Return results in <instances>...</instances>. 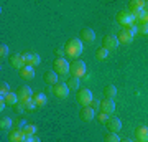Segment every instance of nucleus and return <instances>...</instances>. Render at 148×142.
Instances as JSON below:
<instances>
[{"label":"nucleus","instance_id":"nucleus-1","mask_svg":"<svg viewBox=\"0 0 148 142\" xmlns=\"http://www.w3.org/2000/svg\"><path fill=\"white\" fill-rule=\"evenodd\" d=\"M82 42H81L79 38H71L66 45H64V51H66V56L69 58H77L81 53H82Z\"/></svg>","mask_w":148,"mask_h":142},{"label":"nucleus","instance_id":"nucleus-2","mask_svg":"<svg viewBox=\"0 0 148 142\" xmlns=\"http://www.w3.org/2000/svg\"><path fill=\"white\" fill-rule=\"evenodd\" d=\"M69 69H71V64L68 63V60L66 58H56L53 63V71L59 76H66L69 73Z\"/></svg>","mask_w":148,"mask_h":142},{"label":"nucleus","instance_id":"nucleus-3","mask_svg":"<svg viewBox=\"0 0 148 142\" xmlns=\"http://www.w3.org/2000/svg\"><path fill=\"white\" fill-rule=\"evenodd\" d=\"M117 23H120L123 28H128V26H133L137 21H135V18H133V15L130 12L122 10V12L117 13Z\"/></svg>","mask_w":148,"mask_h":142},{"label":"nucleus","instance_id":"nucleus-4","mask_svg":"<svg viewBox=\"0 0 148 142\" xmlns=\"http://www.w3.org/2000/svg\"><path fill=\"white\" fill-rule=\"evenodd\" d=\"M86 71H87V68H86V63L84 61H74L73 64H71V69H69V73H71V76H74V78H82V76H86Z\"/></svg>","mask_w":148,"mask_h":142},{"label":"nucleus","instance_id":"nucleus-5","mask_svg":"<svg viewBox=\"0 0 148 142\" xmlns=\"http://www.w3.org/2000/svg\"><path fill=\"white\" fill-rule=\"evenodd\" d=\"M76 98H77V103H79L82 107L92 104V93H90L89 89H79L77 94H76Z\"/></svg>","mask_w":148,"mask_h":142},{"label":"nucleus","instance_id":"nucleus-6","mask_svg":"<svg viewBox=\"0 0 148 142\" xmlns=\"http://www.w3.org/2000/svg\"><path fill=\"white\" fill-rule=\"evenodd\" d=\"M51 91H53V94L56 96V98H59V99H64V98H68L69 94V88L66 83H58L54 84V86H51Z\"/></svg>","mask_w":148,"mask_h":142},{"label":"nucleus","instance_id":"nucleus-7","mask_svg":"<svg viewBox=\"0 0 148 142\" xmlns=\"http://www.w3.org/2000/svg\"><path fill=\"white\" fill-rule=\"evenodd\" d=\"M119 38L115 35H107V37L102 38V48H106L107 51H110V50H117L119 48Z\"/></svg>","mask_w":148,"mask_h":142},{"label":"nucleus","instance_id":"nucleus-8","mask_svg":"<svg viewBox=\"0 0 148 142\" xmlns=\"http://www.w3.org/2000/svg\"><path fill=\"white\" fill-rule=\"evenodd\" d=\"M16 96H18L20 101H27V99H30V98H33V89L30 86H20L18 91H16Z\"/></svg>","mask_w":148,"mask_h":142},{"label":"nucleus","instance_id":"nucleus-9","mask_svg":"<svg viewBox=\"0 0 148 142\" xmlns=\"http://www.w3.org/2000/svg\"><path fill=\"white\" fill-rule=\"evenodd\" d=\"M79 37H81V42H86V43H92L95 40V33L92 28H82L79 32Z\"/></svg>","mask_w":148,"mask_h":142},{"label":"nucleus","instance_id":"nucleus-10","mask_svg":"<svg viewBox=\"0 0 148 142\" xmlns=\"http://www.w3.org/2000/svg\"><path fill=\"white\" fill-rule=\"evenodd\" d=\"M117 38H119V43H123V45H128V43L133 42V35L130 32H128L127 28H122L120 32H119V35H117Z\"/></svg>","mask_w":148,"mask_h":142},{"label":"nucleus","instance_id":"nucleus-11","mask_svg":"<svg viewBox=\"0 0 148 142\" xmlns=\"http://www.w3.org/2000/svg\"><path fill=\"white\" fill-rule=\"evenodd\" d=\"M106 124H107V127H109V131L115 132V134H119L120 129H122V121L119 117H109V121H107Z\"/></svg>","mask_w":148,"mask_h":142},{"label":"nucleus","instance_id":"nucleus-12","mask_svg":"<svg viewBox=\"0 0 148 142\" xmlns=\"http://www.w3.org/2000/svg\"><path fill=\"white\" fill-rule=\"evenodd\" d=\"M99 106H101V112H106V114H112L115 111V103H114V99H104L99 103Z\"/></svg>","mask_w":148,"mask_h":142},{"label":"nucleus","instance_id":"nucleus-13","mask_svg":"<svg viewBox=\"0 0 148 142\" xmlns=\"http://www.w3.org/2000/svg\"><path fill=\"white\" fill-rule=\"evenodd\" d=\"M94 117H95V109H94V107L86 106V107H82V109H81V119H82V121L89 122V121H92Z\"/></svg>","mask_w":148,"mask_h":142},{"label":"nucleus","instance_id":"nucleus-14","mask_svg":"<svg viewBox=\"0 0 148 142\" xmlns=\"http://www.w3.org/2000/svg\"><path fill=\"white\" fill-rule=\"evenodd\" d=\"M25 139H27V136L23 134L21 129H13L8 134V141L10 142H25Z\"/></svg>","mask_w":148,"mask_h":142},{"label":"nucleus","instance_id":"nucleus-15","mask_svg":"<svg viewBox=\"0 0 148 142\" xmlns=\"http://www.w3.org/2000/svg\"><path fill=\"white\" fill-rule=\"evenodd\" d=\"M10 64H12V68H15V69H23L27 64H25V61H23V56L21 55H12L10 56Z\"/></svg>","mask_w":148,"mask_h":142},{"label":"nucleus","instance_id":"nucleus-16","mask_svg":"<svg viewBox=\"0 0 148 142\" xmlns=\"http://www.w3.org/2000/svg\"><path fill=\"white\" fill-rule=\"evenodd\" d=\"M20 76L23 79H27V81L33 79L35 78V69H33V66H25L23 69H20Z\"/></svg>","mask_w":148,"mask_h":142},{"label":"nucleus","instance_id":"nucleus-17","mask_svg":"<svg viewBox=\"0 0 148 142\" xmlns=\"http://www.w3.org/2000/svg\"><path fill=\"white\" fill-rule=\"evenodd\" d=\"M137 139L140 142H148V127L142 126L137 129Z\"/></svg>","mask_w":148,"mask_h":142},{"label":"nucleus","instance_id":"nucleus-18","mask_svg":"<svg viewBox=\"0 0 148 142\" xmlns=\"http://www.w3.org/2000/svg\"><path fill=\"white\" fill-rule=\"evenodd\" d=\"M104 96H106V99H114L117 96V88L114 84H109L104 88Z\"/></svg>","mask_w":148,"mask_h":142},{"label":"nucleus","instance_id":"nucleus-19","mask_svg":"<svg viewBox=\"0 0 148 142\" xmlns=\"http://www.w3.org/2000/svg\"><path fill=\"white\" fill-rule=\"evenodd\" d=\"M33 101H35L36 107H43V106H46V103H48L46 96L43 94V93H36V94L33 96Z\"/></svg>","mask_w":148,"mask_h":142},{"label":"nucleus","instance_id":"nucleus-20","mask_svg":"<svg viewBox=\"0 0 148 142\" xmlns=\"http://www.w3.org/2000/svg\"><path fill=\"white\" fill-rule=\"evenodd\" d=\"M128 5H130V12L145 10V2H143V0H132Z\"/></svg>","mask_w":148,"mask_h":142},{"label":"nucleus","instance_id":"nucleus-21","mask_svg":"<svg viewBox=\"0 0 148 142\" xmlns=\"http://www.w3.org/2000/svg\"><path fill=\"white\" fill-rule=\"evenodd\" d=\"M3 99H5V103L8 106H16L20 103V99H18V96H16L15 93H8L7 96H3Z\"/></svg>","mask_w":148,"mask_h":142},{"label":"nucleus","instance_id":"nucleus-22","mask_svg":"<svg viewBox=\"0 0 148 142\" xmlns=\"http://www.w3.org/2000/svg\"><path fill=\"white\" fill-rule=\"evenodd\" d=\"M45 81L49 83L51 86H54V84H58V74L54 73V71H46V74H45Z\"/></svg>","mask_w":148,"mask_h":142},{"label":"nucleus","instance_id":"nucleus-23","mask_svg":"<svg viewBox=\"0 0 148 142\" xmlns=\"http://www.w3.org/2000/svg\"><path fill=\"white\" fill-rule=\"evenodd\" d=\"M21 131H23V134H25L27 137H32V136H35V134H36L38 127L35 126V124H27V126L23 127Z\"/></svg>","mask_w":148,"mask_h":142},{"label":"nucleus","instance_id":"nucleus-24","mask_svg":"<svg viewBox=\"0 0 148 142\" xmlns=\"http://www.w3.org/2000/svg\"><path fill=\"white\" fill-rule=\"evenodd\" d=\"M66 84H68V88H69L71 91H73V89H77V91H79L81 81H79V78H74V76H71V78L68 79V83H66Z\"/></svg>","mask_w":148,"mask_h":142},{"label":"nucleus","instance_id":"nucleus-25","mask_svg":"<svg viewBox=\"0 0 148 142\" xmlns=\"http://www.w3.org/2000/svg\"><path fill=\"white\" fill-rule=\"evenodd\" d=\"M0 129H2V131H10L12 129V119L10 117H2V119H0Z\"/></svg>","mask_w":148,"mask_h":142},{"label":"nucleus","instance_id":"nucleus-26","mask_svg":"<svg viewBox=\"0 0 148 142\" xmlns=\"http://www.w3.org/2000/svg\"><path fill=\"white\" fill-rule=\"evenodd\" d=\"M104 141L106 142H120V137H119V134H115V132H109V134H106Z\"/></svg>","mask_w":148,"mask_h":142},{"label":"nucleus","instance_id":"nucleus-27","mask_svg":"<svg viewBox=\"0 0 148 142\" xmlns=\"http://www.w3.org/2000/svg\"><path fill=\"white\" fill-rule=\"evenodd\" d=\"M107 56H109V51H107L106 48H101V50H97V51H95V58L99 60V61L106 60Z\"/></svg>","mask_w":148,"mask_h":142},{"label":"nucleus","instance_id":"nucleus-28","mask_svg":"<svg viewBox=\"0 0 148 142\" xmlns=\"http://www.w3.org/2000/svg\"><path fill=\"white\" fill-rule=\"evenodd\" d=\"M20 103L25 106V109H27V111H32V109H35V107H36V104H35L33 98H30V99H27V101H20Z\"/></svg>","mask_w":148,"mask_h":142},{"label":"nucleus","instance_id":"nucleus-29","mask_svg":"<svg viewBox=\"0 0 148 142\" xmlns=\"http://www.w3.org/2000/svg\"><path fill=\"white\" fill-rule=\"evenodd\" d=\"M21 56H23V61H25V64H27V66H32V61H33V53L25 51V53H21Z\"/></svg>","mask_w":148,"mask_h":142},{"label":"nucleus","instance_id":"nucleus-30","mask_svg":"<svg viewBox=\"0 0 148 142\" xmlns=\"http://www.w3.org/2000/svg\"><path fill=\"white\" fill-rule=\"evenodd\" d=\"M8 93H10V86H8V83L2 81V83H0V94H2V96H7Z\"/></svg>","mask_w":148,"mask_h":142},{"label":"nucleus","instance_id":"nucleus-31","mask_svg":"<svg viewBox=\"0 0 148 142\" xmlns=\"http://www.w3.org/2000/svg\"><path fill=\"white\" fill-rule=\"evenodd\" d=\"M138 32L143 33V35H147L148 33V23H138Z\"/></svg>","mask_w":148,"mask_h":142},{"label":"nucleus","instance_id":"nucleus-32","mask_svg":"<svg viewBox=\"0 0 148 142\" xmlns=\"http://www.w3.org/2000/svg\"><path fill=\"white\" fill-rule=\"evenodd\" d=\"M7 55H8V46L7 45H0V56L5 58Z\"/></svg>","mask_w":148,"mask_h":142},{"label":"nucleus","instance_id":"nucleus-33","mask_svg":"<svg viewBox=\"0 0 148 142\" xmlns=\"http://www.w3.org/2000/svg\"><path fill=\"white\" fill-rule=\"evenodd\" d=\"M54 53H56V56H58V58H64V56H66L64 48H58V50H54Z\"/></svg>","mask_w":148,"mask_h":142},{"label":"nucleus","instance_id":"nucleus-34","mask_svg":"<svg viewBox=\"0 0 148 142\" xmlns=\"http://www.w3.org/2000/svg\"><path fill=\"white\" fill-rule=\"evenodd\" d=\"M97 119H99L101 122H107V121H109V114H106V112H101V114L97 116Z\"/></svg>","mask_w":148,"mask_h":142},{"label":"nucleus","instance_id":"nucleus-35","mask_svg":"<svg viewBox=\"0 0 148 142\" xmlns=\"http://www.w3.org/2000/svg\"><path fill=\"white\" fill-rule=\"evenodd\" d=\"M40 64V56H38L36 53H33V61H32V66L35 68V66H38Z\"/></svg>","mask_w":148,"mask_h":142},{"label":"nucleus","instance_id":"nucleus-36","mask_svg":"<svg viewBox=\"0 0 148 142\" xmlns=\"http://www.w3.org/2000/svg\"><path fill=\"white\" fill-rule=\"evenodd\" d=\"M140 23H148V10H143V15H142V21Z\"/></svg>","mask_w":148,"mask_h":142},{"label":"nucleus","instance_id":"nucleus-37","mask_svg":"<svg viewBox=\"0 0 148 142\" xmlns=\"http://www.w3.org/2000/svg\"><path fill=\"white\" fill-rule=\"evenodd\" d=\"M25 142H41V141H40L36 136H32V137H27V139H25Z\"/></svg>","mask_w":148,"mask_h":142},{"label":"nucleus","instance_id":"nucleus-38","mask_svg":"<svg viewBox=\"0 0 148 142\" xmlns=\"http://www.w3.org/2000/svg\"><path fill=\"white\" fill-rule=\"evenodd\" d=\"M15 107H16V111H18V112H23V111H27V109H25V106L21 104V103H18Z\"/></svg>","mask_w":148,"mask_h":142},{"label":"nucleus","instance_id":"nucleus-39","mask_svg":"<svg viewBox=\"0 0 148 142\" xmlns=\"http://www.w3.org/2000/svg\"><path fill=\"white\" fill-rule=\"evenodd\" d=\"M120 142H132V141H130V139H122Z\"/></svg>","mask_w":148,"mask_h":142},{"label":"nucleus","instance_id":"nucleus-40","mask_svg":"<svg viewBox=\"0 0 148 142\" xmlns=\"http://www.w3.org/2000/svg\"><path fill=\"white\" fill-rule=\"evenodd\" d=\"M138 142H140V141H138Z\"/></svg>","mask_w":148,"mask_h":142}]
</instances>
